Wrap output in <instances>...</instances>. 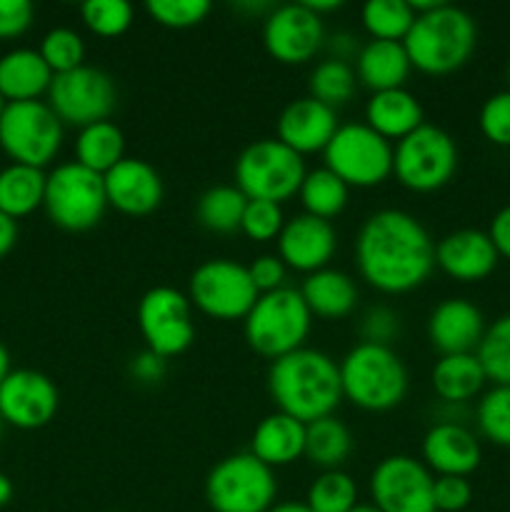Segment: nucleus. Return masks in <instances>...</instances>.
I'll return each mask as SVG.
<instances>
[{
    "instance_id": "nucleus-37",
    "label": "nucleus",
    "mask_w": 510,
    "mask_h": 512,
    "mask_svg": "<svg viewBox=\"0 0 510 512\" xmlns=\"http://www.w3.org/2000/svg\"><path fill=\"white\" fill-rule=\"evenodd\" d=\"M355 83H358V75H355L353 65L345 60L328 58L315 65L310 73V98L320 100L330 108H338L353 98Z\"/></svg>"
},
{
    "instance_id": "nucleus-3",
    "label": "nucleus",
    "mask_w": 510,
    "mask_h": 512,
    "mask_svg": "<svg viewBox=\"0 0 510 512\" xmlns=\"http://www.w3.org/2000/svg\"><path fill=\"white\" fill-rule=\"evenodd\" d=\"M478 43L473 15L440 0L435 8L415 15L403 45L410 65L428 75H448L463 68Z\"/></svg>"
},
{
    "instance_id": "nucleus-2",
    "label": "nucleus",
    "mask_w": 510,
    "mask_h": 512,
    "mask_svg": "<svg viewBox=\"0 0 510 512\" xmlns=\"http://www.w3.org/2000/svg\"><path fill=\"white\" fill-rule=\"evenodd\" d=\"M268 390L280 413L305 425L333 415L343 400L338 363L328 353L313 348L293 350L273 360Z\"/></svg>"
},
{
    "instance_id": "nucleus-50",
    "label": "nucleus",
    "mask_w": 510,
    "mask_h": 512,
    "mask_svg": "<svg viewBox=\"0 0 510 512\" xmlns=\"http://www.w3.org/2000/svg\"><path fill=\"white\" fill-rule=\"evenodd\" d=\"M488 235H490V240H493V245H495V250H498L500 258L510 260V205H505V208H500L498 213L493 215Z\"/></svg>"
},
{
    "instance_id": "nucleus-49",
    "label": "nucleus",
    "mask_w": 510,
    "mask_h": 512,
    "mask_svg": "<svg viewBox=\"0 0 510 512\" xmlns=\"http://www.w3.org/2000/svg\"><path fill=\"white\" fill-rule=\"evenodd\" d=\"M130 373H133V378L143 385L160 383L165 375V358L155 355L153 350H143V353L135 355L133 363H130Z\"/></svg>"
},
{
    "instance_id": "nucleus-40",
    "label": "nucleus",
    "mask_w": 510,
    "mask_h": 512,
    "mask_svg": "<svg viewBox=\"0 0 510 512\" xmlns=\"http://www.w3.org/2000/svg\"><path fill=\"white\" fill-rule=\"evenodd\" d=\"M40 55L53 70V75L68 73V70L85 65V43L73 28H53L45 33L43 43H40Z\"/></svg>"
},
{
    "instance_id": "nucleus-57",
    "label": "nucleus",
    "mask_w": 510,
    "mask_h": 512,
    "mask_svg": "<svg viewBox=\"0 0 510 512\" xmlns=\"http://www.w3.org/2000/svg\"><path fill=\"white\" fill-rule=\"evenodd\" d=\"M350 512H380L373 503H358Z\"/></svg>"
},
{
    "instance_id": "nucleus-19",
    "label": "nucleus",
    "mask_w": 510,
    "mask_h": 512,
    "mask_svg": "<svg viewBox=\"0 0 510 512\" xmlns=\"http://www.w3.org/2000/svg\"><path fill=\"white\" fill-rule=\"evenodd\" d=\"M110 208L125 215H148L163 203V180L158 170L140 158H123L103 175Z\"/></svg>"
},
{
    "instance_id": "nucleus-26",
    "label": "nucleus",
    "mask_w": 510,
    "mask_h": 512,
    "mask_svg": "<svg viewBox=\"0 0 510 512\" xmlns=\"http://www.w3.org/2000/svg\"><path fill=\"white\" fill-rule=\"evenodd\" d=\"M305 423L285 413H273L263 418L250 440V453L268 468H283L303 458Z\"/></svg>"
},
{
    "instance_id": "nucleus-48",
    "label": "nucleus",
    "mask_w": 510,
    "mask_h": 512,
    "mask_svg": "<svg viewBox=\"0 0 510 512\" xmlns=\"http://www.w3.org/2000/svg\"><path fill=\"white\" fill-rule=\"evenodd\" d=\"M30 0H0V38H18L33 25Z\"/></svg>"
},
{
    "instance_id": "nucleus-5",
    "label": "nucleus",
    "mask_w": 510,
    "mask_h": 512,
    "mask_svg": "<svg viewBox=\"0 0 510 512\" xmlns=\"http://www.w3.org/2000/svg\"><path fill=\"white\" fill-rule=\"evenodd\" d=\"M310 318L313 313L305 305L300 290L285 285L273 293L258 295L250 313L245 315L243 333L255 353L278 360L303 348L310 333Z\"/></svg>"
},
{
    "instance_id": "nucleus-51",
    "label": "nucleus",
    "mask_w": 510,
    "mask_h": 512,
    "mask_svg": "<svg viewBox=\"0 0 510 512\" xmlns=\"http://www.w3.org/2000/svg\"><path fill=\"white\" fill-rule=\"evenodd\" d=\"M328 48H330V58H335V60H345V63H348V58L353 53H358V38H353V35L350 33H335L333 38L328 40Z\"/></svg>"
},
{
    "instance_id": "nucleus-52",
    "label": "nucleus",
    "mask_w": 510,
    "mask_h": 512,
    "mask_svg": "<svg viewBox=\"0 0 510 512\" xmlns=\"http://www.w3.org/2000/svg\"><path fill=\"white\" fill-rule=\"evenodd\" d=\"M15 240H18V223L5 213H0V258H5L13 250Z\"/></svg>"
},
{
    "instance_id": "nucleus-6",
    "label": "nucleus",
    "mask_w": 510,
    "mask_h": 512,
    "mask_svg": "<svg viewBox=\"0 0 510 512\" xmlns=\"http://www.w3.org/2000/svg\"><path fill=\"white\" fill-rule=\"evenodd\" d=\"M303 155L278 138H263L245 145L235 160V183L248 200L283 203L293 198L305 178Z\"/></svg>"
},
{
    "instance_id": "nucleus-8",
    "label": "nucleus",
    "mask_w": 510,
    "mask_h": 512,
    "mask_svg": "<svg viewBox=\"0 0 510 512\" xmlns=\"http://www.w3.org/2000/svg\"><path fill=\"white\" fill-rule=\"evenodd\" d=\"M278 495L273 468L253 453H235L213 465L205 478V500L213 512H270Z\"/></svg>"
},
{
    "instance_id": "nucleus-23",
    "label": "nucleus",
    "mask_w": 510,
    "mask_h": 512,
    "mask_svg": "<svg viewBox=\"0 0 510 512\" xmlns=\"http://www.w3.org/2000/svg\"><path fill=\"white\" fill-rule=\"evenodd\" d=\"M338 128L340 123L335 108L305 95L283 108L278 118V140L298 155L318 153V150L328 148L330 138Z\"/></svg>"
},
{
    "instance_id": "nucleus-46",
    "label": "nucleus",
    "mask_w": 510,
    "mask_h": 512,
    "mask_svg": "<svg viewBox=\"0 0 510 512\" xmlns=\"http://www.w3.org/2000/svg\"><path fill=\"white\" fill-rule=\"evenodd\" d=\"M400 333V318L398 313H393L385 305H375L368 313L363 315V323H360V335H363V343H378V345H390V340H395V335Z\"/></svg>"
},
{
    "instance_id": "nucleus-41",
    "label": "nucleus",
    "mask_w": 510,
    "mask_h": 512,
    "mask_svg": "<svg viewBox=\"0 0 510 512\" xmlns=\"http://www.w3.org/2000/svg\"><path fill=\"white\" fill-rule=\"evenodd\" d=\"M80 13H83L85 25L103 38L123 35L133 23V5L125 0H88Z\"/></svg>"
},
{
    "instance_id": "nucleus-36",
    "label": "nucleus",
    "mask_w": 510,
    "mask_h": 512,
    "mask_svg": "<svg viewBox=\"0 0 510 512\" xmlns=\"http://www.w3.org/2000/svg\"><path fill=\"white\" fill-rule=\"evenodd\" d=\"M305 505L313 512H350L358 505V485L343 470H323L310 483Z\"/></svg>"
},
{
    "instance_id": "nucleus-42",
    "label": "nucleus",
    "mask_w": 510,
    "mask_h": 512,
    "mask_svg": "<svg viewBox=\"0 0 510 512\" xmlns=\"http://www.w3.org/2000/svg\"><path fill=\"white\" fill-rule=\"evenodd\" d=\"M148 13L165 28H193L210 13L208 0H148Z\"/></svg>"
},
{
    "instance_id": "nucleus-35",
    "label": "nucleus",
    "mask_w": 510,
    "mask_h": 512,
    "mask_svg": "<svg viewBox=\"0 0 510 512\" xmlns=\"http://www.w3.org/2000/svg\"><path fill=\"white\" fill-rule=\"evenodd\" d=\"M360 18L373 40L403 43L415 20V10L408 0H368L360 10Z\"/></svg>"
},
{
    "instance_id": "nucleus-29",
    "label": "nucleus",
    "mask_w": 510,
    "mask_h": 512,
    "mask_svg": "<svg viewBox=\"0 0 510 512\" xmlns=\"http://www.w3.org/2000/svg\"><path fill=\"white\" fill-rule=\"evenodd\" d=\"M430 383H433L435 395L448 405H463L473 400L475 395L483 393L485 370L480 365L475 353H460V355H440L435 363L433 373H430Z\"/></svg>"
},
{
    "instance_id": "nucleus-44",
    "label": "nucleus",
    "mask_w": 510,
    "mask_h": 512,
    "mask_svg": "<svg viewBox=\"0 0 510 512\" xmlns=\"http://www.w3.org/2000/svg\"><path fill=\"white\" fill-rule=\"evenodd\" d=\"M480 133L500 148H510V90L493 93L478 115Z\"/></svg>"
},
{
    "instance_id": "nucleus-7",
    "label": "nucleus",
    "mask_w": 510,
    "mask_h": 512,
    "mask_svg": "<svg viewBox=\"0 0 510 512\" xmlns=\"http://www.w3.org/2000/svg\"><path fill=\"white\" fill-rule=\"evenodd\" d=\"M43 208L58 228L70 233L95 228L108 208L103 175L78 160L55 165L45 180Z\"/></svg>"
},
{
    "instance_id": "nucleus-30",
    "label": "nucleus",
    "mask_w": 510,
    "mask_h": 512,
    "mask_svg": "<svg viewBox=\"0 0 510 512\" xmlns=\"http://www.w3.org/2000/svg\"><path fill=\"white\" fill-rule=\"evenodd\" d=\"M45 180L43 168L33 165L10 163L0 170V213L18 220L38 210L45 200Z\"/></svg>"
},
{
    "instance_id": "nucleus-54",
    "label": "nucleus",
    "mask_w": 510,
    "mask_h": 512,
    "mask_svg": "<svg viewBox=\"0 0 510 512\" xmlns=\"http://www.w3.org/2000/svg\"><path fill=\"white\" fill-rule=\"evenodd\" d=\"M10 500H13V483H10L8 475L0 473V508H5Z\"/></svg>"
},
{
    "instance_id": "nucleus-14",
    "label": "nucleus",
    "mask_w": 510,
    "mask_h": 512,
    "mask_svg": "<svg viewBox=\"0 0 510 512\" xmlns=\"http://www.w3.org/2000/svg\"><path fill=\"white\" fill-rule=\"evenodd\" d=\"M115 103H118V90L113 78L93 65H80L68 73L53 75L48 88V105L60 123L78 125V128L108 120Z\"/></svg>"
},
{
    "instance_id": "nucleus-18",
    "label": "nucleus",
    "mask_w": 510,
    "mask_h": 512,
    "mask_svg": "<svg viewBox=\"0 0 510 512\" xmlns=\"http://www.w3.org/2000/svg\"><path fill=\"white\" fill-rule=\"evenodd\" d=\"M335 248H338V233H335L333 223L310 213H300L285 220L278 235V258L288 268L308 275L328 268Z\"/></svg>"
},
{
    "instance_id": "nucleus-9",
    "label": "nucleus",
    "mask_w": 510,
    "mask_h": 512,
    "mask_svg": "<svg viewBox=\"0 0 510 512\" xmlns=\"http://www.w3.org/2000/svg\"><path fill=\"white\" fill-rule=\"evenodd\" d=\"M458 168L455 140L438 125L423 123L393 148V173L415 193H433L453 180Z\"/></svg>"
},
{
    "instance_id": "nucleus-13",
    "label": "nucleus",
    "mask_w": 510,
    "mask_h": 512,
    "mask_svg": "<svg viewBox=\"0 0 510 512\" xmlns=\"http://www.w3.org/2000/svg\"><path fill=\"white\" fill-rule=\"evenodd\" d=\"M138 328L148 350L165 360L175 358L195 340L193 303L170 285H155L138 303Z\"/></svg>"
},
{
    "instance_id": "nucleus-28",
    "label": "nucleus",
    "mask_w": 510,
    "mask_h": 512,
    "mask_svg": "<svg viewBox=\"0 0 510 512\" xmlns=\"http://www.w3.org/2000/svg\"><path fill=\"white\" fill-rule=\"evenodd\" d=\"M305 305L313 315L328 320L345 318L350 310L358 303V288L355 280L348 273L335 268L315 270L305 278L303 288H300Z\"/></svg>"
},
{
    "instance_id": "nucleus-39",
    "label": "nucleus",
    "mask_w": 510,
    "mask_h": 512,
    "mask_svg": "<svg viewBox=\"0 0 510 512\" xmlns=\"http://www.w3.org/2000/svg\"><path fill=\"white\" fill-rule=\"evenodd\" d=\"M480 435L498 448H510V385H493L475 408Z\"/></svg>"
},
{
    "instance_id": "nucleus-4",
    "label": "nucleus",
    "mask_w": 510,
    "mask_h": 512,
    "mask_svg": "<svg viewBox=\"0 0 510 512\" xmlns=\"http://www.w3.org/2000/svg\"><path fill=\"white\" fill-rule=\"evenodd\" d=\"M338 368L343 398L368 413L393 410L408 393V368L390 345L358 343Z\"/></svg>"
},
{
    "instance_id": "nucleus-47",
    "label": "nucleus",
    "mask_w": 510,
    "mask_h": 512,
    "mask_svg": "<svg viewBox=\"0 0 510 512\" xmlns=\"http://www.w3.org/2000/svg\"><path fill=\"white\" fill-rule=\"evenodd\" d=\"M250 280L255 283L258 293H273V290L285 288V273L288 265L278 258V255H260L248 265Z\"/></svg>"
},
{
    "instance_id": "nucleus-24",
    "label": "nucleus",
    "mask_w": 510,
    "mask_h": 512,
    "mask_svg": "<svg viewBox=\"0 0 510 512\" xmlns=\"http://www.w3.org/2000/svg\"><path fill=\"white\" fill-rule=\"evenodd\" d=\"M410 68L408 50L398 40H368L355 55V75L373 93L403 88Z\"/></svg>"
},
{
    "instance_id": "nucleus-60",
    "label": "nucleus",
    "mask_w": 510,
    "mask_h": 512,
    "mask_svg": "<svg viewBox=\"0 0 510 512\" xmlns=\"http://www.w3.org/2000/svg\"><path fill=\"white\" fill-rule=\"evenodd\" d=\"M508 78H510V68H508Z\"/></svg>"
},
{
    "instance_id": "nucleus-22",
    "label": "nucleus",
    "mask_w": 510,
    "mask_h": 512,
    "mask_svg": "<svg viewBox=\"0 0 510 512\" xmlns=\"http://www.w3.org/2000/svg\"><path fill=\"white\" fill-rule=\"evenodd\" d=\"M485 328L480 308L465 298L443 300L428 318V338L440 355L475 353Z\"/></svg>"
},
{
    "instance_id": "nucleus-12",
    "label": "nucleus",
    "mask_w": 510,
    "mask_h": 512,
    "mask_svg": "<svg viewBox=\"0 0 510 512\" xmlns=\"http://www.w3.org/2000/svg\"><path fill=\"white\" fill-rule=\"evenodd\" d=\"M248 265L230 258H213L193 270L188 283L190 303L215 320H245L258 300Z\"/></svg>"
},
{
    "instance_id": "nucleus-17",
    "label": "nucleus",
    "mask_w": 510,
    "mask_h": 512,
    "mask_svg": "<svg viewBox=\"0 0 510 512\" xmlns=\"http://www.w3.org/2000/svg\"><path fill=\"white\" fill-rule=\"evenodd\" d=\"M60 405L53 380L38 370H10L0 385V418L20 430H38L55 418Z\"/></svg>"
},
{
    "instance_id": "nucleus-21",
    "label": "nucleus",
    "mask_w": 510,
    "mask_h": 512,
    "mask_svg": "<svg viewBox=\"0 0 510 512\" xmlns=\"http://www.w3.org/2000/svg\"><path fill=\"white\" fill-rule=\"evenodd\" d=\"M423 460L430 473L468 478L480 468V440L460 420H440L423 438Z\"/></svg>"
},
{
    "instance_id": "nucleus-20",
    "label": "nucleus",
    "mask_w": 510,
    "mask_h": 512,
    "mask_svg": "<svg viewBox=\"0 0 510 512\" xmlns=\"http://www.w3.org/2000/svg\"><path fill=\"white\" fill-rule=\"evenodd\" d=\"M498 260V250L485 230H455L435 245V265L458 283H480L498 268Z\"/></svg>"
},
{
    "instance_id": "nucleus-45",
    "label": "nucleus",
    "mask_w": 510,
    "mask_h": 512,
    "mask_svg": "<svg viewBox=\"0 0 510 512\" xmlns=\"http://www.w3.org/2000/svg\"><path fill=\"white\" fill-rule=\"evenodd\" d=\"M433 500L438 512H460L473 500V485L458 475H438L433 483Z\"/></svg>"
},
{
    "instance_id": "nucleus-1",
    "label": "nucleus",
    "mask_w": 510,
    "mask_h": 512,
    "mask_svg": "<svg viewBox=\"0 0 510 512\" xmlns=\"http://www.w3.org/2000/svg\"><path fill=\"white\" fill-rule=\"evenodd\" d=\"M360 278L380 293L420 288L435 268V243L415 215L385 208L368 215L355 238Z\"/></svg>"
},
{
    "instance_id": "nucleus-33",
    "label": "nucleus",
    "mask_w": 510,
    "mask_h": 512,
    "mask_svg": "<svg viewBox=\"0 0 510 512\" xmlns=\"http://www.w3.org/2000/svg\"><path fill=\"white\" fill-rule=\"evenodd\" d=\"M348 193L350 188L323 165V168H315L310 173H305L303 185H300L298 195L300 203H303L305 213L315 215V218L330 220L335 215L343 213V208L348 205Z\"/></svg>"
},
{
    "instance_id": "nucleus-34",
    "label": "nucleus",
    "mask_w": 510,
    "mask_h": 512,
    "mask_svg": "<svg viewBox=\"0 0 510 512\" xmlns=\"http://www.w3.org/2000/svg\"><path fill=\"white\" fill-rule=\"evenodd\" d=\"M248 198L238 190V185H213L198 198V223L213 233H233L240 230L243 210Z\"/></svg>"
},
{
    "instance_id": "nucleus-56",
    "label": "nucleus",
    "mask_w": 510,
    "mask_h": 512,
    "mask_svg": "<svg viewBox=\"0 0 510 512\" xmlns=\"http://www.w3.org/2000/svg\"><path fill=\"white\" fill-rule=\"evenodd\" d=\"M270 512H313V510H310L305 503H280V505H273V510Z\"/></svg>"
},
{
    "instance_id": "nucleus-38",
    "label": "nucleus",
    "mask_w": 510,
    "mask_h": 512,
    "mask_svg": "<svg viewBox=\"0 0 510 512\" xmlns=\"http://www.w3.org/2000/svg\"><path fill=\"white\" fill-rule=\"evenodd\" d=\"M475 355H478L485 378L490 383L510 385V313L500 315L495 323L485 328V335Z\"/></svg>"
},
{
    "instance_id": "nucleus-43",
    "label": "nucleus",
    "mask_w": 510,
    "mask_h": 512,
    "mask_svg": "<svg viewBox=\"0 0 510 512\" xmlns=\"http://www.w3.org/2000/svg\"><path fill=\"white\" fill-rule=\"evenodd\" d=\"M283 225V210H280L278 203H270V200H248L243 210V220H240V230L250 240H260V243L278 238Z\"/></svg>"
},
{
    "instance_id": "nucleus-32",
    "label": "nucleus",
    "mask_w": 510,
    "mask_h": 512,
    "mask_svg": "<svg viewBox=\"0 0 510 512\" xmlns=\"http://www.w3.org/2000/svg\"><path fill=\"white\" fill-rule=\"evenodd\" d=\"M125 158V135L113 120H100V123L80 128L75 140V160L95 173L105 175L110 168Z\"/></svg>"
},
{
    "instance_id": "nucleus-55",
    "label": "nucleus",
    "mask_w": 510,
    "mask_h": 512,
    "mask_svg": "<svg viewBox=\"0 0 510 512\" xmlns=\"http://www.w3.org/2000/svg\"><path fill=\"white\" fill-rule=\"evenodd\" d=\"M10 375V353L3 343H0V385Z\"/></svg>"
},
{
    "instance_id": "nucleus-15",
    "label": "nucleus",
    "mask_w": 510,
    "mask_h": 512,
    "mask_svg": "<svg viewBox=\"0 0 510 512\" xmlns=\"http://www.w3.org/2000/svg\"><path fill=\"white\" fill-rule=\"evenodd\" d=\"M433 473L410 455H388L370 475V498L380 512H438Z\"/></svg>"
},
{
    "instance_id": "nucleus-27",
    "label": "nucleus",
    "mask_w": 510,
    "mask_h": 512,
    "mask_svg": "<svg viewBox=\"0 0 510 512\" xmlns=\"http://www.w3.org/2000/svg\"><path fill=\"white\" fill-rule=\"evenodd\" d=\"M53 83V70L38 50L15 48L0 58V95L8 103L18 100H38L48 93Z\"/></svg>"
},
{
    "instance_id": "nucleus-10",
    "label": "nucleus",
    "mask_w": 510,
    "mask_h": 512,
    "mask_svg": "<svg viewBox=\"0 0 510 512\" xmlns=\"http://www.w3.org/2000/svg\"><path fill=\"white\" fill-rule=\"evenodd\" d=\"M63 145V123L43 100H18L0 115V148L13 163L45 168Z\"/></svg>"
},
{
    "instance_id": "nucleus-31",
    "label": "nucleus",
    "mask_w": 510,
    "mask_h": 512,
    "mask_svg": "<svg viewBox=\"0 0 510 512\" xmlns=\"http://www.w3.org/2000/svg\"><path fill=\"white\" fill-rule=\"evenodd\" d=\"M353 450V435L348 425L335 415L313 420L305 425V450L303 455L320 470H340Z\"/></svg>"
},
{
    "instance_id": "nucleus-16",
    "label": "nucleus",
    "mask_w": 510,
    "mask_h": 512,
    "mask_svg": "<svg viewBox=\"0 0 510 512\" xmlns=\"http://www.w3.org/2000/svg\"><path fill=\"white\" fill-rule=\"evenodd\" d=\"M263 43L280 63H308L325 43L323 18L315 15L305 3L275 5L265 15Z\"/></svg>"
},
{
    "instance_id": "nucleus-11",
    "label": "nucleus",
    "mask_w": 510,
    "mask_h": 512,
    "mask_svg": "<svg viewBox=\"0 0 510 512\" xmlns=\"http://www.w3.org/2000/svg\"><path fill=\"white\" fill-rule=\"evenodd\" d=\"M325 168L345 185L373 188L393 173V145L365 123H345L323 150Z\"/></svg>"
},
{
    "instance_id": "nucleus-59",
    "label": "nucleus",
    "mask_w": 510,
    "mask_h": 512,
    "mask_svg": "<svg viewBox=\"0 0 510 512\" xmlns=\"http://www.w3.org/2000/svg\"><path fill=\"white\" fill-rule=\"evenodd\" d=\"M3 425H5V420L0 418V438H3Z\"/></svg>"
},
{
    "instance_id": "nucleus-58",
    "label": "nucleus",
    "mask_w": 510,
    "mask_h": 512,
    "mask_svg": "<svg viewBox=\"0 0 510 512\" xmlns=\"http://www.w3.org/2000/svg\"><path fill=\"white\" fill-rule=\"evenodd\" d=\"M5 105H8V100H5V98H3V95H0V115H3Z\"/></svg>"
},
{
    "instance_id": "nucleus-53",
    "label": "nucleus",
    "mask_w": 510,
    "mask_h": 512,
    "mask_svg": "<svg viewBox=\"0 0 510 512\" xmlns=\"http://www.w3.org/2000/svg\"><path fill=\"white\" fill-rule=\"evenodd\" d=\"M305 5H308L310 10H313L315 15H323V13H333V10H338L340 5V0H303Z\"/></svg>"
},
{
    "instance_id": "nucleus-25",
    "label": "nucleus",
    "mask_w": 510,
    "mask_h": 512,
    "mask_svg": "<svg viewBox=\"0 0 510 512\" xmlns=\"http://www.w3.org/2000/svg\"><path fill=\"white\" fill-rule=\"evenodd\" d=\"M423 123V105L405 88L380 90L370 95L365 105V125L385 140H403Z\"/></svg>"
}]
</instances>
